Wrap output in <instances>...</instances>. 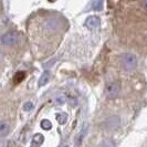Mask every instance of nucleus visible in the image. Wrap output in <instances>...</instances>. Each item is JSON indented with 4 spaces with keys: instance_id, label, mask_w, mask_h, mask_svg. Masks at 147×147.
I'll return each instance as SVG.
<instances>
[{
    "instance_id": "nucleus-8",
    "label": "nucleus",
    "mask_w": 147,
    "mask_h": 147,
    "mask_svg": "<svg viewBox=\"0 0 147 147\" xmlns=\"http://www.w3.org/2000/svg\"><path fill=\"white\" fill-rule=\"evenodd\" d=\"M41 127H42L43 129H50V128H51V122L48 121V119H43V121L41 122Z\"/></svg>"
},
{
    "instance_id": "nucleus-15",
    "label": "nucleus",
    "mask_w": 147,
    "mask_h": 147,
    "mask_svg": "<svg viewBox=\"0 0 147 147\" xmlns=\"http://www.w3.org/2000/svg\"><path fill=\"white\" fill-rule=\"evenodd\" d=\"M146 42H147V37H146Z\"/></svg>"
},
{
    "instance_id": "nucleus-6",
    "label": "nucleus",
    "mask_w": 147,
    "mask_h": 147,
    "mask_svg": "<svg viewBox=\"0 0 147 147\" xmlns=\"http://www.w3.org/2000/svg\"><path fill=\"white\" fill-rule=\"evenodd\" d=\"M49 78H50L49 73H48V72H44V73L42 74V76H41V79H40L39 85L42 86V85H44V84H47V82L49 81Z\"/></svg>"
},
{
    "instance_id": "nucleus-5",
    "label": "nucleus",
    "mask_w": 147,
    "mask_h": 147,
    "mask_svg": "<svg viewBox=\"0 0 147 147\" xmlns=\"http://www.w3.org/2000/svg\"><path fill=\"white\" fill-rule=\"evenodd\" d=\"M10 132V126L7 122L0 121V137H5L7 136Z\"/></svg>"
},
{
    "instance_id": "nucleus-14",
    "label": "nucleus",
    "mask_w": 147,
    "mask_h": 147,
    "mask_svg": "<svg viewBox=\"0 0 147 147\" xmlns=\"http://www.w3.org/2000/svg\"><path fill=\"white\" fill-rule=\"evenodd\" d=\"M61 147H69V146H67V145H62Z\"/></svg>"
},
{
    "instance_id": "nucleus-2",
    "label": "nucleus",
    "mask_w": 147,
    "mask_h": 147,
    "mask_svg": "<svg viewBox=\"0 0 147 147\" xmlns=\"http://www.w3.org/2000/svg\"><path fill=\"white\" fill-rule=\"evenodd\" d=\"M1 42L7 47L16 45L19 42V34L16 32H7L1 37Z\"/></svg>"
},
{
    "instance_id": "nucleus-3",
    "label": "nucleus",
    "mask_w": 147,
    "mask_h": 147,
    "mask_svg": "<svg viewBox=\"0 0 147 147\" xmlns=\"http://www.w3.org/2000/svg\"><path fill=\"white\" fill-rule=\"evenodd\" d=\"M119 93V84L113 82L106 86V95L109 97H116Z\"/></svg>"
},
{
    "instance_id": "nucleus-13",
    "label": "nucleus",
    "mask_w": 147,
    "mask_h": 147,
    "mask_svg": "<svg viewBox=\"0 0 147 147\" xmlns=\"http://www.w3.org/2000/svg\"><path fill=\"white\" fill-rule=\"evenodd\" d=\"M142 5H143V7L147 10V0H142Z\"/></svg>"
},
{
    "instance_id": "nucleus-9",
    "label": "nucleus",
    "mask_w": 147,
    "mask_h": 147,
    "mask_svg": "<svg viewBox=\"0 0 147 147\" xmlns=\"http://www.w3.org/2000/svg\"><path fill=\"white\" fill-rule=\"evenodd\" d=\"M103 7V1L102 0H96L94 1V3H93V8L96 9V10H101Z\"/></svg>"
},
{
    "instance_id": "nucleus-4",
    "label": "nucleus",
    "mask_w": 147,
    "mask_h": 147,
    "mask_svg": "<svg viewBox=\"0 0 147 147\" xmlns=\"http://www.w3.org/2000/svg\"><path fill=\"white\" fill-rule=\"evenodd\" d=\"M100 19L95 17V16H91V17H88V19H86V21H85V26L88 27V29H94V28H97L98 26H100Z\"/></svg>"
},
{
    "instance_id": "nucleus-10",
    "label": "nucleus",
    "mask_w": 147,
    "mask_h": 147,
    "mask_svg": "<svg viewBox=\"0 0 147 147\" xmlns=\"http://www.w3.org/2000/svg\"><path fill=\"white\" fill-rule=\"evenodd\" d=\"M96 147H114V144L111 142V140H105L103 143H101L98 146Z\"/></svg>"
},
{
    "instance_id": "nucleus-1",
    "label": "nucleus",
    "mask_w": 147,
    "mask_h": 147,
    "mask_svg": "<svg viewBox=\"0 0 147 147\" xmlns=\"http://www.w3.org/2000/svg\"><path fill=\"white\" fill-rule=\"evenodd\" d=\"M121 62H122L123 67L127 71H131L133 69H135V66L137 65V59L132 53H124L121 57Z\"/></svg>"
},
{
    "instance_id": "nucleus-7",
    "label": "nucleus",
    "mask_w": 147,
    "mask_h": 147,
    "mask_svg": "<svg viewBox=\"0 0 147 147\" xmlns=\"http://www.w3.org/2000/svg\"><path fill=\"white\" fill-rule=\"evenodd\" d=\"M66 118H67V116H66L65 113H60L59 115L57 116V119H58V122H59L60 124H64Z\"/></svg>"
},
{
    "instance_id": "nucleus-11",
    "label": "nucleus",
    "mask_w": 147,
    "mask_h": 147,
    "mask_svg": "<svg viewBox=\"0 0 147 147\" xmlns=\"http://www.w3.org/2000/svg\"><path fill=\"white\" fill-rule=\"evenodd\" d=\"M33 109V104L31 103V102H28V103L24 104V106H23V110L27 111V112H29V111H31Z\"/></svg>"
},
{
    "instance_id": "nucleus-12",
    "label": "nucleus",
    "mask_w": 147,
    "mask_h": 147,
    "mask_svg": "<svg viewBox=\"0 0 147 147\" xmlns=\"http://www.w3.org/2000/svg\"><path fill=\"white\" fill-rule=\"evenodd\" d=\"M64 101H65V98H64V96H63V95L58 96V97H57V100H55V102L59 104V105H61V104L64 103Z\"/></svg>"
}]
</instances>
